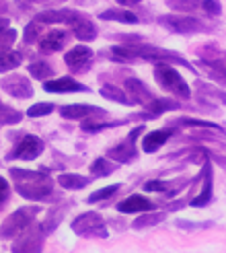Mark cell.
I'll use <instances>...</instances> for the list:
<instances>
[{
	"label": "cell",
	"mask_w": 226,
	"mask_h": 253,
	"mask_svg": "<svg viewBox=\"0 0 226 253\" xmlns=\"http://www.w3.org/2000/svg\"><path fill=\"white\" fill-rule=\"evenodd\" d=\"M175 130H177L175 126H169V128L148 132V134L142 138V153H146V155L156 153L158 148H162V146L169 142V138L175 134Z\"/></svg>",
	"instance_id": "obj_15"
},
{
	"label": "cell",
	"mask_w": 226,
	"mask_h": 253,
	"mask_svg": "<svg viewBox=\"0 0 226 253\" xmlns=\"http://www.w3.org/2000/svg\"><path fill=\"white\" fill-rule=\"evenodd\" d=\"M119 189H121V183H113V185L101 187V189H97V192H93L89 198H86V202H89V204H97V202H103L107 198H113L119 192Z\"/></svg>",
	"instance_id": "obj_32"
},
{
	"label": "cell",
	"mask_w": 226,
	"mask_h": 253,
	"mask_svg": "<svg viewBox=\"0 0 226 253\" xmlns=\"http://www.w3.org/2000/svg\"><path fill=\"white\" fill-rule=\"evenodd\" d=\"M158 25L173 33L181 35H191V33H202L208 29V25L193 15H181V12H171V15H160Z\"/></svg>",
	"instance_id": "obj_3"
},
{
	"label": "cell",
	"mask_w": 226,
	"mask_h": 253,
	"mask_svg": "<svg viewBox=\"0 0 226 253\" xmlns=\"http://www.w3.org/2000/svg\"><path fill=\"white\" fill-rule=\"evenodd\" d=\"M171 126H175V128H204V130H216V132H224L218 124L214 122H206V120H195V118H179L171 122Z\"/></svg>",
	"instance_id": "obj_26"
},
{
	"label": "cell",
	"mask_w": 226,
	"mask_h": 253,
	"mask_svg": "<svg viewBox=\"0 0 226 253\" xmlns=\"http://www.w3.org/2000/svg\"><path fill=\"white\" fill-rule=\"evenodd\" d=\"M43 91L47 93H58V95H68V93H89V86L78 83L72 77H60V79H49L43 83Z\"/></svg>",
	"instance_id": "obj_11"
},
{
	"label": "cell",
	"mask_w": 226,
	"mask_h": 253,
	"mask_svg": "<svg viewBox=\"0 0 226 253\" xmlns=\"http://www.w3.org/2000/svg\"><path fill=\"white\" fill-rule=\"evenodd\" d=\"M154 81L162 91H167L175 99H191V88L185 83V79L179 74V70L173 64H156L154 66Z\"/></svg>",
	"instance_id": "obj_1"
},
{
	"label": "cell",
	"mask_w": 226,
	"mask_h": 253,
	"mask_svg": "<svg viewBox=\"0 0 226 253\" xmlns=\"http://www.w3.org/2000/svg\"><path fill=\"white\" fill-rule=\"evenodd\" d=\"M17 42V31L12 27L2 29V37H0V45H2V52H10L12 45Z\"/></svg>",
	"instance_id": "obj_38"
},
{
	"label": "cell",
	"mask_w": 226,
	"mask_h": 253,
	"mask_svg": "<svg viewBox=\"0 0 226 253\" xmlns=\"http://www.w3.org/2000/svg\"><path fill=\"white\" fill-rule=\"evenodd\" d=\"M56 109L54 103H47V101H43V103H35L27 109V116L29 118H41V116H49Z\"/></svg>",
	"instance_id": "obj_37"
},
{
	"label": "cell",
	"mask_w": 226,
	"mask_h": 253,
	"mask_svg": "<svg viewBox=\"0 0 226 253\" xmlns=\"http://www.w3.org/2000/svg\"><path fill=\"white\" fill-rule=\"evenodd\" d=\"M197 86L202 88L204 93H208V95H212V97L220 99L222 103H226V93H224V91H220V88H214V86H210V84H206V83H197Z\"/></svg>",
	"instance_id": "obj_41"
},
{
	"label": "cell",
	"mask_w": 226,
	"mask_h": 253,
	"mask_svg": "<svg viewBox=\"0 0 226 253\" xmlns=\"http://www.w3.org/2000/svg\"><path fill=\"white\" fill-rule=\"evenodd\" d=\"M2 91L8 93L10 97H15V99L33 97V86H31L29 79L23 77V74H10V77H4L2 79Z\"/></svg>",
	"instance_id": "obj_12"
},
{
	"label": "cell",
	"mask_w": 226,
	"mask_h": 253,
	"mask_svg": "<svg viewBox=\"0 0 226 253\" xmlns=\"http://www.w3.org/2000/svg\"><path fill=\"white\" fill-rule=\"evenodd\" d=\"M165 4L173 12H181V15H191L197 8H202V0H165Z\"/></svg>",
	"instance_id": "obj_29"
},
{
	"label": "cell",
	"mask_w": 226,
	"mask_h": 253,
	"mask_svg": "<svg viewBox=\"0 0 226 253\" xmlns=\"http://www.w3.org/2000/svg\"><path fill=\"white\" fill-rule=\"evenodd\" d=\"M117 167H119V163L105 159V157H99L91 163V175L95 177V179H101V177H109L111 173H115Z\"/></svg>",
	"instance_id": "obj_20"
},
{
	"label": "cell",
	"mask_w": 226,
	"mask_h": 253,
	"mask_svg": "<svg viewBox=\"0 0 226 253\" xmlns=\"http://www.w3.org/2000/svg\"><path fill=\"white\" fill-rule=\"evenodd\" d=\"M41 212V206H21L2 222V239H17L29 226L35 224V216Z\"/></svg>",
	"instance_id": "obj_2"
},
{
	"label": "cell",
	"mask_w": 226,
	"mask_h": 253,
	"mask_svg": "<svg viewBox=\"0 0 226 253\" xmlns=\"http://www.w3.org/2000/svg\"><path fill=\"white\" fill-rule=\"evenodd\" d=\"M204 64L212 68V79H216L226 84V58H216V60H204Z\"/></svg>",
	"instance_id": "obj_34"
},
{
	"label": "cell",
	"mask_w": 226,
	"mask_h": 253,
	"mask_svg": "<svg viewBox=\"0 0 226 253\" xmlns=\"http://www.w3.org/2000/svg\"><path fill=\"white\" fill-rule=\"evenodd\" d=\"M202 10L208 17H220L222 4H220V0H202Z\"/></svg>",
	"instance_id": "obj_39"
},
{
	"label": "cell",
	"mask_w": 226,
	"mask_h": 253,
	"mask_svg": "<svg viewBox=\"0 0 226 253\" xmlns=\"http://www.w3.org/2000/svg\"><path fill=\"white\" fill-rule=\"evenodd\" d=\"M23 64V54L21 52H2V58H0V68H2V72H10L15 70Z\"/></svg>",
	"instance_id": "obj_31"
},
{
	"label": "cell",
	"mask_w": 226,
	"mask_h": 253,
	"mask_svg": "<svg viewBox=\"0 0 226 253\" xmlns=\"http://www.w3.org/2000/svg\"><path fill=\"white\" fill-rule=\"evenodd\" d=\"M167 214L165 212H154V210H150V212H142L140 216H138L134 222H132V229L136 231H140V229H148V226H154L158 222L165 220Z\"/></svg>",
	"instance_id": "obj_25"
},
{
	"label": "cell",
	"mask_w": 226,
	"mask_h": 253,
	"mask_svg": "<svg viewBox=\"0 0 226 253\" xmlns=\"http://www.w3.org/2000/svg\"><path fill=\"white\" fill-rule=\"evenodd\" d=\"M72 33L76 35V40L80 42H93L99 29H97V25L93 21H86V19H80L78 23H74L72 25Z\"/></svg>",
	"instance_id": "obj_24"
},
{
	"label": "cell",
	"mask_w": 226,
	"mask_h": 253,
	"mask_svg": "<svg viewBox=\"0 0 226 253\" xmlns=\"http://www.w3.org/2000/svg\"><path fill=\"white\" fill-rule=\"evenodd\" d=\"M154 208H156L154 202L148 200L142 194H132L130 198L121 200L117 204V212H121V214H142V212H150Z\"/></svg>",
	"instance_id": "obj_14"
},
{
	"label": "cell",
	"mask_w": 226,
	"mask_h": 253,
	"mask_svg": "<svg viewBox=\"0 0 226 253\" xmlns=\"http://www.w3.org/2000/svg\"><path fill=\"white\" fill-rule=\"evenodd\" d=\"M43 27L45 25L39 23V21H31L25 25V31H23V43L25 45H33L37 42H41V37H43Z\"/></svg>",
	"instance_id": "obj_27"
},
{
	"label": "cell",
	"mask_w": 226,
	"mask_h": 253,
	"mask_svg": "<svg viewBox=\"0 0 226 253\" xmlns=\"http://www.w3.org/2000/svg\"><path fill=\"white\" fill-rule=\"evenodd\" d=\"M70 229L80 235V237H99V239H107L109 231L105 226V220L99 212H84L80 216L72 220Z\"/></svg>",
	"instance_id": "obj_4"
},
{
	"label": "cell",
	"mask_w": 226,
	"mask_h": 253,
	"mask_svg": "<svg viewBox=\"0 0 226 253\" xmlns=\"http://www.w3.org/2000/svg\"><path fill=\"white\" fill-rule=\"evenodd\" d=\"M103 116V109L97 105H89V103H70V105H62L60 107V116L66 120H86L91 116Z\"/></svg>",
	"instance_id": "obj_17"
},
{
	"label": "cell",
	"mask_w": 226,
	"mask_h": 253,
	"mask_svg": "<svg viewBox=\"0 0 226 253\" xmlns=\"http://www.w3.org/2000/svg\"><path fill=\"white\" fill-rule=\"evenodd\" d=\"M101 21H117V23H125V25H136L138 23V17L134 15L132 10L128 8H109V10H103L99 15Z\"/></svg>",
	"instance_id": "obj_22"
},
{
	"label": "cell",
	"mask_w": 226,
	"mask_h": 253,
	"mask_svg": "<svg viewBox=\"0 0 226 253\" xmlns=\"http://www.w3.org/2000/svg\"><path fill=\"white\" fill-rule=\"evenodd\" d=\"M82 19L78 10L70 8H45L35 15V21H39L43 25H74Z\"/></svg>",
	"instance_id": "obj_10"
},
{
	"label": "cell",
	"mask_w": 226,
	"mask_h": 253,
	"mask_svg": "<svg viewBox=\"0 0 226 253\" xmlns=\"http://www.w3.org/2000/svg\"><path fill=\"white\" fill-rule=\"evenodd\" d=\"M123 88H125V93L130 95V99L134 101L136 105H146V103H150V101L154 99V95H152V91L140 81V79H134V77H130V79H125V83H123Z\"/></svg>",
	"instance_id": "obj_16"
},
{
	"label": "cell",
	"mask_w": 226,
	"mask_h": 253,
	"mask_svg": "<svg viewBox=\"0 0 226 253\" xmlns=\"http://www.w3.org/2000/svg\"><path fill=\"white\" fill-rule=\"evenodd\" d=\"M123 122H82L80 124V130L86 132V134H99L103 130H109V128H117V126H121Z\"/></svg>",
	"instance_id": "obj_33"
},
{
	"label": "cell",
	"mask_w": 226,
	"mask_h": 253,
	"mask_svg": "<svg viewBox=\"0 0 226 253\" xmlns=\"http://www.w3.org/2000/svg\"><path fill=\"white\" fill-rule=\"evenodd\" d=\"M202 189L195 198H191V206L193 208H204L208 206V202L212 200V185H214V173H212V165L210 161H204V167H202Z\"/></svg>",
	"instance_id": "obj_13"
},
{
	"label": "cell",
	"mask_w": 226,
	"mask_h": 253,
	"mask_svg": "<svg viewBox=\"0 0 226 253\" xmlns=\"http://www.w3.org/2000/svg\"><path fill=\"white\" fill-rule=\"evenodd\" d=\"M115 2L121 6H136V4H140L142 0H115Z\"/></svg>",
	"instance_id": "obj_43"
},
{
	"label": "cell",
	"mask_w": 226,
	"mask_h": 253,
	"mask_svg": "<svg viewBox=\"0 0 226 253\" xmlns=\"http://www.w3.org/2000/svg\"><path fill=\"white\" fill-rule=\"evenodd\" d=\"M144 109L148 111L144 118H158V116H162V113H167V111H177V109H181V105L177 103L175 99H152L150 103H146L144 105Z\"/></svg>",
	"instance_id": "obj_19"
},
{
	"label": "cell",
	"mask_w": 226,
	"mask_h": 253,
	"mask_svg": "<svg viewBox=\"0 0 226 253\" xmlns=\"http://www.w3.org/2000/svg\"><path fill=\"white\" fill-rule=\"evenodd\" d=\"M64 212H66V208H54V210H49V214H47V218L41 222V229L45 231V235H49L52 233L56 226H58V222H60V218L64 216Z\"/></svg>",
	"instance_id": "obj_35"
},
{
	"label": "cell",
	"mask_w": 226,
	"mask_h": 253,
	"mask_svg": "<svg viewBox=\"0 0 226 253\" xmlns=\"http://www.w3.org/2000/svg\"><path fill=\"white\" fill-rule=\"evenodd\" d=\"M43 148H45V144L41 138H37L33 134H25L6 155V161H35L43 153Z\"/></svg>",
	"instance_id": "obj_6"
},
{
	"label": "cell",
	"mask_w": 226,
	"mask_h": 253,
	"mask_svg": "<svg viewBox=\"0 0 226 253\" xmlns=\"http://www.w3.org/2000/svg\"><path fill=\"white\" fill-rule=\"evenodd\" d=\"M99 93H101V97L107 101H115V103H121V105H134V101L130 99L128 93H125V88H119L115 84H103Z\"/></svg>",
	"instance_id": "obj_23"
},
{
	"label": "cell",
	"mask_w": 226,
	"mask_h": 253,
	"mask_svg": "<svg viewBox=\"0 0 226 253\" xmlns=\"http://www.w3.org/2000/svg\"><path fill=\"white\" fill-rule=\"evenodd\" d=\"M45 243V231L41 229V224L29 226L19 239L12 243V251L15 253H39Z\"/></svg>",
	"instance_id": "obj_7"
},
{
	"label": "cell",
	"mask_w": 226,
	"mask_h": 253,
	"mask_svg": "<svg viewBox=\"0 0 226 253\" xmlns=\"http://www.w3.org/2000/svg\"><path fill=\"white\" fill-rule=\"evenodd\" d=\"M93 62H95V54H93V49L86 47V45H76V47L68 49V52L64 54V64L74 74L89 72Z\"/></svg>",
	"instance_id": "obj_9"
},
{
	"label": "cell",
	"mask_w": 226,
	"mask_h": 253,
	"mask_svg": "<svg viewBox=\"0 0 226 253\" xmlns=\"http://www.w3.org/2000/svg\"><path fill=\"white\" fill-rule=\"evenodd\" d=\"M15 185H17L19 196H23L25 200H31V202H43L54 192V183H52V179H49V175L43 177V179L21 181V183H15Z\"/></svg>",
	"instance_id": "obj_8"
},
{
	"label": "cell",
	"mask_w": 226,
	"mask_h": 253,
	"mask_svg": "<svg viewBox=\"0 0 226 253\" xmlns=\"http://www.w3.org/2000/svg\"><path fill=\"white\" fill-rule=\"evenodd\" d=\"M27 72L31 74L35 81H41V83H45V81H49V79L54 77V68L49 66L47 62H43V60H39V62H31V64L27 66Z\"/></svg>",
	"instance_id": "obj_30"
},
{
	"label": "cell",
	"mask_w": 226,
	"mask_h": 253,
	"mask_svg": "<svg viewBox=\"0 0 226 253\" xmlns=\"http://www.w3.org/2000/svg\"><path fill=\"white\" fill-rule=\"evenodd\" d=\"M66 43H68V31H64V29H52V31H47L41 37L39 49L43 54H56V52H60V49H64Z\"/></svg>",
	"instance_id": "obj_18"
},
{
	"label": "cell",
	"mask_w": 226,
	"mask_h": 253,
	"mask_svg": "<svg viewBox=\"0 0 226 253\" xmlns=\"http://www.w3.org/2000/svg\"><path fill=\"white\" fill-rule=\"evenodd\" d=\"M142 132H144V124L136 126V128L128 134V138H125V140H121L119 144L111 146V148L107 150V157H109L111 161L119 163V165H121V163H132V161H136V157H138L136 140H138V136H142Z\"/></svg>",
	"instance_id": "obj_5"
},
{
	"label": "cell",
	"mask_w": 226,
	"mask_h": 253,
	"mask_svg": "<svg viewBox=\"0 0 226 253\" xmlns=\"http://www.w3.org/2000/svg\"><path fill=\"white\" fill-rule=\"evenodd\" d=\"M0 189H2V198H0V204H6V202H8V198H10V185H8V179H4V177H2V179H0Z\"/></svg>",
	"instance_id": "obj_42"
},
{
	"label": "cell",
	"mask_w": 226,
	"mask_h": 253,
	"mask_svg": "<svg viewBox=\"0 0 226 253\" xmlns=\"http://www.w3.org/2000/svg\"><path fill=\"white\" fill-rule=\"evenodd\" d=\"M0 111H2V118H0L2 126H12V124H19L23 120V113L8 107L6 103H0Z\"/></svg>",
	"instance_id": "obj_36"
},
{
	"label": "cell",
	"mask_w": 226,
	"mask_h": 253,
	"mask_svg": "<svg viewBox=\"0 0 226 253\" xmlns=\"http://www.w3.org/2000/svg\"><path fill=\"white\" fill-rule=\"evenodd\" d=\"M187 185V179H179V181H146L144 189L146 192H162V194H167V196H173V194H177L179 189Z\"/></svg>",
	"instance_id": "obj_21"
},
{
	"label": "cell",
	"mask_w": 226,
	"mask_h": 253,
	"mask_svg": "<svg viewBox=\"0 0 226 253\" xmlns=\"http://www.w3.org/2000/svg\"><path fill=\"white\" fill-rule=\"evenodd\" d=\"M15 2L21 6V8H31L33 4H43V6H54V4H60L64 0H15Z\"/></svg>",
	"instance_id": "obj_40"
},
{
	"label": "cell",
	"mask_w": 226,
	"mask_h": 253,
	"mask_svg": "<svg viewBox=\"0 0 226 253\" xmlns=\"http://www.w3.org/2000/svg\"><path fill=\"white\" fill-rule=\"evenodd\" d=\"M58 183L64 189H82L91 183V179L84 175H76V173H64L58 177Z\"/></svg>",
	"instance_id": "obj_28"
}]
</instances>
